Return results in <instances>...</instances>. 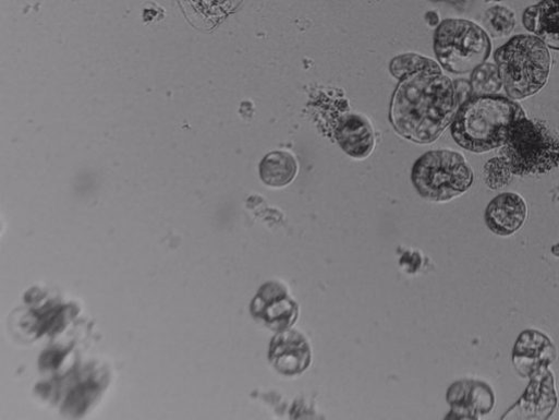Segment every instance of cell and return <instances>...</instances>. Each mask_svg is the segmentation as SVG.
Returning a JSON list of instances; mask_svg holds the SVG:
<instances>
[{
	"label": "cell",
	"mask_w": 559,
	"mask_h": 420,
	"mask_svg": "<svg viewBox=\"0 0 559 420\" xmlns=\"http://www.w3.org/2000/svg\"><path fill=\"white\" fill-rule=\"evenodd\" d=\"M299 172V164L293 154L276 151L266 155L259 165L262 181L271 188H284L294 181Z\"/></svg>",
	"instance_id": "obj_13"
},
{
	"label": "cell",
	"mask_w": 559,
	"mask_h": 420,
	"mask_svg": "<svg viewBox=\"0 0 559 420\" xmlns=\"http://www.w3.org/2000/svg\"><path fill=\"white\" fill-rule=\"evenodd\" d=\"M268 358L279 373L299 375L312 362L311 345L299 331L290 328L279 332L271 339Z\"/></svg>",
	"instance_id": "obj_8"
},
{
	"label": "cell",
	"mask_w": 559,
	"mask_h": 420,
	"mask_svg": "<svg viewBox=\"0 0 559 420\" xmlns=\"http://www.w3.org/2000/svg\"><path fill=\"white\" fill-rule=\"evenodd\" d=\"M483 175L485 184L491 190L505 188L512 181L514 176L503 156L487 161Z\"/></svg>",
	"instance_id": "obj_16"
},
{
	"label": "cell",
	"mask_w": 559,
	"mask_h": 420,
	"mask_svg": "<svg viewBox=\"0 0 559 420\" xmlns=\"http://www.w3.org/2000/svg\"><path fill=\"white\" fill-rule=\"evenodd\" d=\"M411 181L421 197L429 202H449L473 184L474 173L464 156L439 149L427 152L413 165Z\"/></svg>",
	"instance_id": "obj_4"
},
{
	"label": "cell",
	"mask_w": 559,
	"mask_h": 420,
	"mask_svg": "<svg viewBox=\"0 0 559 420\" xmlns=\"http://www.w3.org/2000/svg\"><path fill=\"white\" fill-rule=\"evenodd\" d=\"M335 135L342 152L353 159H366L375 149L374 128L363 115L347 113L342 116L338 120Z\"/></svg>",
	"instance_id": "obj_9"
},
{
	"label": "cell",
	"mask_w": 559,
	"mask_h": 420,
	"mask_svg": "<svg viewBox=\"0 0 559 420\" xmlns=\"http://www.w3.org/2000/svg\"><path fill=\"white\" fill-rule=\"evenodd\" d=\"M526 115L503 96H473L462 104L450 125L453 141L463 149L484 154L502 148L511 127Z\"/></svg>",
	"instance_id": "obj_2"
},
{
	"label": "cell",
	"mask_w": 559,
	"mask_h": 420,
	"mask_svg": "<svg viewBox=\"0 0 559 420\" xmlns=\"http://www.w3.org/2000/svg\"><path fill=\"white\" fill-rule=\"evenodd\" d=\"M433 44L438 64L453 75L471 74L491 55L489 35L466 20L442 21L435 31Z\"/></svg>",
	"instance_id": "obj_5"
},
{
	"label": "cell",
	"mask_w": 559,
	"mask_h": 420,
	"mask_svg": "<svg viewBox=\"0 0 559 420\" xmlns=\"http://www.w3.org/2000/svg\"><path fill=\"white\" fill-rule=\"evenodd\" d=\"M485 2H500V0H485Z\"/></svg>",
	"instance_id": "obj_18"
},
{
	"label": "cell",
	"mask_w": 559,
	"mask_h": 420,
	"mask_svg": "<svg viewBox=\"0 0 559 420\" xmlns=\"http://www.w3.org/2000/svg\"><path fill=\"white\" fill-rule=\"evenodd\" d=\"M251 313L276 333L290 329L300 313L299 304L278 281L262 286L251 303Z\"/></svg>",
	"instance_id": "obj_7"
},
{
	"label": "cell",
	"mask_w": 559,
	"mask_h": 420,
	"mask_svg": "<svg viewBox=\"0 0 559 420\" xmlns=\"http://www.w3.org/2000/svg\"><path fill=\"white\" fill-rule=\"evenodd\" d=\"M501 156L514 176H537L559 167V140L527 117L510 129Z\"/></svg>",
	"instance_id": "obj_6"
},
{
	"label": "cell",
	"mask_w": 559,
	"mask_h": 420,
	"mask_svg": "<svg viewBox=\"0 0 559 420\" xmlns=\"http://www.w3.org/2000/svg\"><path fill=\"white\" fill-rule=\"evenodd\" d=\"M470 83L473 96H494L502 89L496 64L484 63L471 73Z\"/></svg>",
	"instance_id": "obj_14"
},
{
	"label": "cell",
	"mask_w": 559,
	"mask_h": 420,
	"mask_svg": "<svg viewBox=\"0 0 559 420\" xmlns=\"http://www.w3.org/2000/svg\"><path fill=\"white\" fill-rule=\"evenodd\" d=\"M494 61L507 97L514 101L538 94L551 69L549 49L534 35L511 38L495 52Z\"/></svg>",
	"instance_id": "obj_3"
},
{
	"label": "cell",
	"mask_w": 559,
	"mask_h": 420,
	"mask_svg": "<svg viewBox=\"0 0 559 420\" xmlns=\"http://www.w3.org/2000/svg\"><path fill=\"white\" fill-rule=\"evenodd\" d=\"M458 108L453 82L432 60L424 69L399 80L389 119L402 139L428 145L451 125Z\"/></svg>",
	"instance_id": "obj_1"
},
{
	"label": "cell",
	"mask_w": 559,
	"mask_h": 420,
	"mask_svg": "<svg viewBox=\"0 0 559 420\" xmlns=\"http://www.w3.org/2000/svg\"><path fill=\"white\" fill-rule=\"evenodd\" d=\"M524 28L548 49L559 51V0H542L522 16Z\"/></svg>",
	"instance_id": "obj_12"
},
{
	"label": "cell",
	"mask_w": 559,
	"mask_h": 420,
	"mask_svg": "<svg viewBox=\"0 0 559 420\" xmlns=\"http://www.w3.org/2000/svg\"><path fill=\"white\" fill-rule=\"evenodd\" d=\"M448 400L452 412H461L459 418H478L490 411L494 395L490 387L482 382L461 381L448 391Z\"/></svg>",
	"instance_id": "obj_11"
},
{
	"label": "cell",
	"mask_w": 559,
	"mask_h": 420,
	"mask_svg": "<svg viewBox=\"0 0 559 420\" xmlns=\"http://www.w3.org/2000/svg\"><path fill=\"white\" fill-rule=\"evenodd\" d=\"M457 101L459 107L466 100L473 97L472 86L470 81L459 80L453 82Z\"/></svg>",
	"instance_id": "obj_17"
},
{
	"label": "cell",
	"mask_w": 559,
	"mask_h": 420,
	"mask_svg": "<svg viewBox=\"0 0 559 420\" xmlns=\"http://www.w3.org/2000/svg\"><path fill=\"white\" fill-rule=\"evenodd\" d=\"M484 26L493 38H505L514 31L515 15L508 8L493 7L485 12Z\"/></svg>",
	"instance_id": "obj_15"
},
{
	"label": "cell",
	"mask_w": 559,
	"mask_h": 420,
	"mask_svg": "<svg viewBox=\"0 0 559 420\" xmlns=\"http://www.w3.org/2000/svg\"><path fill=\"white\" fill-rule=\"evenodd\" d=\"M484 218L491 232L500 237H510L526 221V202L517 193L499 194L487 205Z\"/></svg>",
	"instance_id": "obj_10"
}]
</instances>
